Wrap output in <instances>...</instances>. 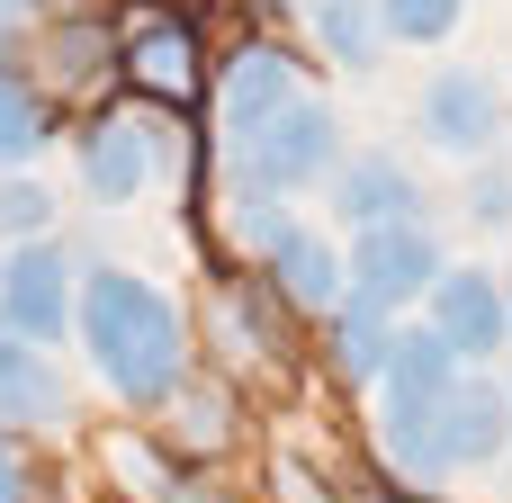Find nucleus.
<instances>
[{
  "instance_id": "b1692460",
  "label": "nucleus",
  "mask_w": 512,
  "mask_h": 503,
  "mask_svg": "<svg viewBox=\"0 0 512 503\" xmlns=\"http://www.w3.org/2000/svg\"><path fill=\"white\" fill-rule=\"evenodd\" d=\"M0 503H18V459H9V441H0Z\"/></svg>"
},
{
  "instance_id": "f03ea898",
  "label": "nucleus",
  "mask_w": 512,
  "mask_h": 503,
  "mask_svg": "<svg viewBox=\"0 0 512 503\" xmlns=\"http://www.w3.org/2000/svg\"><path fill=\"white\" fill-rule=\"evenodd\" d=\"M468 360L432 333V324H396V342H387V360H378V432H387V459L405 468V477H441V459H432V414H441V396H450V378H459Z\"/></svg>"
},
{
  "instance_id": "5701e85b",
  "label": "nucleus",
  "mask_w": 512,
  "mask_h": 503,
  "mask_svg": "<svg viewBox=\"0 0 512 503\" xmlns=\"http://www.w3.org/2000/svg\"><path fill=\"white\" fill-rule=\"evenodd\" d=\"M18 360H36V342H18V333H9V324H0V378H9V369H18Z\"/></svg>"
},
{
  "instance_id": "bb28decb",
  "label": "nucleus",
  "mask_w": 512,
  "mask_h": 503,
  "mask_svg": "<svg viewBox=\"0 0 512 503\" xmlns=\"http://www.w3.org/2000/svg\"><path fill=\"white\" fill-rule=\"evenodd\" d=\"M504 441H512V396H504Z\"/></svg>"
},
{
  "instance_id": "f257e3e1",
  "label": "nucleus",
  "mask_w": 512,
  "mask_h": 503,
  "mask_svg": "<svg viewBox=\"0 0 512 503\" xmlns=\"http://www.w3.org/2000/svg\"><path fill=\"white\" fill-rule=\"evenodd\" d=\"M72 315H81V342H90L99 378L126 405H162L180 387V315H171L162 288H144L126 270H90L81 297H72Z\"/></svg>"
},
{
  "instance_id": "4be33fe9",
  "label": "nucleus",
  "mask_w": 512,
  "mask_h": 503,
  "mask_svg": "<svg viewBox=\"0 0 512 503\" xmlns=\"http://www.w3.org/2000/svg\"><path fill=\"white\" fill-rule=\"evenodd\" d=\"M468 216L477 225H512V162H477V180H468Z\"/></svg>"
},
{
  "instance_id": "1a4fd4ad",
  "label": "nucleus",
  "mask_w": 512,
  "mask_h": 503,
  "mask_svg": "<svg viewBox=\"0 0 512 503\" xmlns=\"http://www.w3.org/2000/svg\"><path fill=\"white\" fill-rule=\"evenodd\" d=\"M495 450H504V387L486 369H459L450 396H441V414H432V459L450 477V468H486Z\"/></svg>"
},
{
  "instance_id": "393cba45",
  "label": "nucleus",
  "mask_w": 512,
  "mask_h": 503,
  "mask_svg": "<svg viewBox=\"0 0 512 503\" xmlns=\"http://www.w3.org/2000/svg\"><path fill=\"white\" fill-rule=\"evenodd\" d=\"M9 45H18V18H9V9H0V63H9Z\"/></svg>"
},
{
  "instance_id": "6ab92c4d",
  "label": "nucleus",
  "mask_w": 512,
  "mask_h": 503,
  "mask_svg": "<svg viewBox=\"0 0 512 503\" xmlns=\"http://www.w3.org/2000/svg\"><path fill=\"white\" fill-rule=\"evenodd\" d=\"M36 144H45V126H36V108L0 81V171H27L36 162Z\"/></svg>"
},
{
  "instance_id": "423d86ee",
  "label": "nucleus",
  "mask_w": 512,
  "mask_h": 503,
  "mask_svg": "<svg viewBox=\"0 0 512 503\" xmlns=\"http://www.w3.org/2000/svg\"><path fill=\"white\" fill-rule=\"evenodd\" d=\"M423 135L450 153V162H486L495 144H504V90L486 81V72H432L423 81Z\"/></svg>"
},
{
  "instance_id": "f3484780",
  "label": "nucleus",
  "mask_w": 512,
  "mask_h": 503,
  "mask_svg": "<svg viewBox=\"0 0 512 503\" xmlns=\"http://www.w3.org/2000/svg\"><path fill=\"white\" fill-rule=\"evenodd\" d=\"M459 18H468V0H378V36H396V45H441Z\"/></svg>"
},
{
  "instance_id": "a878e982",
  "label": "nucleus",
  "mask_w": 512,
  "mask_h": 503,
  "mask_svg": "<svg viewBox=\"0 0 512 503\" xmlns=\"http://www.w3.org/2000/svg\"><path fill=\"white\" fill-rule=\"evenodd\" d=\"M0 9H9V18H18V9H36V0H0Z\"/></svg>"
},
{
  "instance_id": "7ed1b4c3",
  "label": "nucleus",
  "mask_w": 512,
  "mask_h": 503,
  "mask_svg": "<svg viewBox=\"0 0 512 503\" xmlns=\"http://www.w3.org/2000/svg\"><path fill=\"white\" fill-rule=\"evenodd\" d=\"M441 279V243L423 234V216L405 225H360V243L342 252V306H369V315H405L423 288Z\"/></svg>"
},
{
  "instance_id": "f8f14e48",
  "label": "nucleus",
  "mask_w": 512,
  "mask_h": 503,
  "mask_svg": "<svg viewBox=\"0 0 512 503\" xmlns=\"http://www.w3.org/2000/svg\"><path fill=\"white\" fill-rule=\"evenodd\" d=\"M270 288H279L297 315H333V306H342V252H333L324 234L288 225V234L270 243Z\"/></svg>"
},
{
  "instance_id": "dca6fc26",
  "label": "nucleus",
  "mask_w": 512,
  "mask_h": 503,
  "mask_svg": "<svg viewBox=\"0 0 512 503\" xmlns=\"http://www.w3.org/2000/svg\"><path fill=\"white\" fill-rule=\"evenodd\" d=\"M126 63H135V81H144V90H189V72H198V54H189V36H180V27H144Z\"/></svg>"
},
{
  "instance_id": "6e6552de",
  "label": "nucleus",
  "mask_w": 512,
  "mask_h": 503,
  "mask_svg": "<svg viewBox=\"0 0 512 503\" xmlns=\"http://www.w3.org/2000/svg\"><path fill=\"white\" fill-rule=\"evenodd\" d=\"M162 153H171V135H162L153 117H108V126H90V144H81V180H90L99 207H126V198L153 189Z\"/></svg>"
},
{
  "instance_id": "9d476101",
  "label": "nucleus",
  "mask_w": 512,
  "mask_h": 503,
  "mask_svg": "<svg viewBox=\"0 0 512 503\" xmlns=\"http://www.w3.org/2000/svg\"><path fill=\"white\" fill-rule=\"evenodd\" d=\"M333 216L351 234L360 225H405V216H423V189L396 153H342L333 162Z\"/></svg>"
},
{
  "instance_id": "2eb2a0df",
  "label": "nucleus",
  "mask_w": 512,
  "mask_h": 503,
  "mask_svg": "<svg viewBox=\"0 0 512 503\" xmlns=\"http://www.w3.org/2000/svg\"><path fill=\"white\" fill-rule=\"evenodd\" d=\"M63 414H72V396H63V378L45 369V351L0 378V423H63Z\"/></svg>"
},
{
  "instance_id": "a211bd4d",
  "label": "nucleus",
  "mask_w": 512,
  "mask_h": 503,
  "mask_svg": "<svg viewBox=\"0 0 512 503\" xmlns=\"http://www.w3.org/2000/svg\"><path fill=\"white\" fill-rule=\"evenodd\" d=\"M54 225V198L27 180V171H0V234H18V243H36Z\"/></svg>"
},
{
  "instance_id": "412c9836",
  "label": "nucleus",
  "mask_w": 512,
  "mask_h": 503,
  "mask_svg": "<svg viewBox=\"0 0 512 503\" xmlns=\"http://www.w3.org/2000/svg\"><path fill=\"white\" fill-rule=\"evenodd\" d=\"M171 414H180V432H189L198 450L225 441V396H216V387H171Z\"/></svg>"
},
{
  "instance_id": "20e7f679",
  "label": "nucleus",
  "mask_w": 512,
  "mask_h": 503,
  "mask_svg": "<svg viewBox=\"0 0 512 503\" xmlns=\"http://www.w3.org/2000/svg\"><path fill=\"white\" fill-rule=\"evenodd\" d=\"M333 162H342V117L324 108V99H288L261 135H252V153H243V198L261 189V198H288V189H306V180H333Z\"/></svg>"
},
{
  "instance_id": "0eeeda50",
  "label": "nucleus",
  "mask_w": 512,
  "mask_h": 503,
  "mask_svg": "<svg viewBox=\"0 0 512 503\" xmlns=\"http://www.w3.org/2000/svg\"><path fill=\"white\" fill-rule=\"evenodd\" d=\"M423 297H432V333H441L459 360H477V369H486V360L512 342V297H504V279H486V270H441Z\"/></svg>"
},
{
  "instance_id": "4468645a",
  "label": "nucleus",
  "mask_w": 512,
  "mask_h": 503,
  "mask_svg": "<svg viewBox=\"0 0 512 503\" xmlns=\"http://www.w3.org/2000/svg\"><path fill=\"white\" fill-rule=\"evenodd\" d=\"M387 342H396V324L387 315H369V306H333V369L342 378H378V360H387Z\"/></svg>"
},
{
  "instance_id": "39448f33",
  "label": "nucleus",
  "mask_w": 512,
  "mask_h": 503,
  "mask_svg": "<svg viewBox=\"0 0 512 503\" xmlns=\"http://www.w3.org/2000/svg\"><path fill=\"white\" fill-rule=\"evenodd\" d=\"M0 324L18 342H36V351H54L72 333V261L45 234L18 243V252H0Z\"/></svg>"
},
{
  "instance_id": "ddd939ff",
  "label": "nucleus",
  "mask_w": 512,
  "mask_h": 503,
  "mask_svg": "<svg viewBox=\"0 0 512 503\" xmlns=\"http://www.w3.org/2000/svg\"><path fill=\"white\" fill-rule=\"evenodd\" d=\"M306 27H315V45L342 63V72H369L378 63V0H306Z\"/></svg>"
},
{
  "instance_id": "aec40b11",
  "label": "nucleus",
  "mask_w": 512,
  "mask_h": 503,
  "mask_svg": "<svg viewBox=\"0 0 512 503\" xmlns=\"http://www.w3.org/2000/svg\"><path fill=\"white\" fill-rule=\"evenodd\" d=\"M99 54H108V36H99V27H63V36H45V72H54L63 90H72V81H90V63H99Z\"/></svg>"
},
{
  "instance_id": "9b49d317",
  "label": "nucleus",
  "mask_w": 512,
  "mask_h": 503,
  "mask_svg": "<svg viewBox=\"0 0 512 503\" xmlns=\"http://www.w3.org/2000/svg\"><path fill=\"white\" fill-rule=\"evenodd\" d=\"M216 99H225V135L252 144V135L297 99V63H288L279 45H243V54L225 63V90H216Z\"/></svg>"
}]
</instances>
